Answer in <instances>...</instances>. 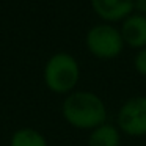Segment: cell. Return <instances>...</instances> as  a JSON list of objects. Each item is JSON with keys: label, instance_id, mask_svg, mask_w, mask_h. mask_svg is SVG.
<instances>
[{"label": "cell", "instance_id": "1", "mask_svg": "<svg viewBox=\"0 0 146 146\" xmlns=\"http://www.w3.org/2000/svg\"><path fill=\"white\" fill-rule=\"evenodd\" d=\"M63 116L77 129H93L102 126L107 118V108L99 96L91 91H74L64 99Z\"/></svg>", "mask_w": 146, "mask_h": 146}, {"label": "cell", "instance_id": "2", "mask_svg": "<svg viewBox=\"0 0 146 146\" xmlns=\"http://www.w3.org/2000/svg\"><path fill=\"white\" fill-rule=\"evenodd\" d=\"M80 69L71 54L58 52L47 60L44 68V82L54 93H69L77 85Z\"/></svg>", "mask_w": 146, "mask_h": 146}, {"label": "cell", "instance_id": "3", "mask_svg": "<svg viewBox=\"0 0 146 146\" xmlns=\"http://www.w3.org/2000/svg\"><path fill=\"white\" fill-rule=\"evenodd\" d=\"M86 47L94 57L111 60L121 54L124 39L121 32L110 24H98L86 33Z\"/></svg>", "mask_w": 146, "mask_h": 146}, {"label": "cell", "instance_id": "4", "mask_svg": "<svg viewBox=\"0 0 146 146\" xmlns=\"http://www.w3.org/2000/svg\"><path fill=\"white\" fill-rule=\"evenodd\" d=\"M118 127L130 137L146 135V96H137L121 105Z\"/></svg>", "mask_w": 146, "mask_h": 146}, {"label": "cell", "instance_id": "5", "mask_svg": "<svg viewBox=\"0 0 146 146\" xmlns=\"http://www.w3.org/2000/svg\"><path fill=\"white\" fill-rule=\"evenodd\" d=\"M93 11L107 22H118L133 11V0H91Z\"/></svg>", "mask_w": 146, "mask_h": 146}, {"label": "cell", "instance_id": "6", "mask_svg": "<svg viewBox=\"0 0 146 146\" xmlns=\"http://www.w3.org/2000/svg\"><path fill=\"white\" fill-rule=\"evenodd\" d=\"M119 32L124 39V44H127L129 47H146V16L138 13L130 14L129 17L123 21Z\"/></svg>", "mask_w": 146, "mask_h": 146}, {"label": "cell", "instance_id": "7", "mask_svg": "<svg viewBox=\"0 0 146 146\" xmlns=\"http://www.w3.org/2000/svg\"><path fill=\"white\" fill-rule=\"evenodd\" d=\"M119 130L113 124L104 123L102 126L91 130L88 138V146H119Z\"/></svg>", "mask_w": 146, "mask_h": 146}, {"label": "cell", "instance_id": "8", "mask_svg": "<svg viewBox=\"0 0 146 146\" xmlns=\"http://www.w3.org/2000/svg\"><path fill=\"white\" fill-rule=\"evenodd\" d=\"M10 146H47L44 135L32 127H22L11 137Z\"/></svg>", "mask_w": 146, "mask_h": 146}, {"label": "cell", "instance_id": "9", "mask_svg": "<svg viewBox=\"0 0 146 146\" xmlns=\"http://www.w3.org/2000/svg\"><path fill=\"white\" fill-rule=\"evenodd\" d=\"M133 66H135L138 74L146 76V47L140 49L138 54L135 55V58H133Z\"/></svg>", "mask_w": 146, "mask_h": 146}, {"label": "cell", "instance_id": "10", "mask_svg": "<svg viewBox=\"0 0 146 146\" xmlns=\"http://www.w3.org/2000/svg\"><path fill=\"white\" fill-rule=\"evenodd\" d=\"M133 10H137L138 14L146 16V0H133Z\"/></svg>", "mask_w": 146, "mask_h": 146}]
</instances>
